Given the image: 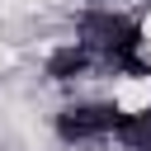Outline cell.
<instances>
[{
	"label": "cell",
	"mask_w": 151,
	"mask_h": 151,
	"mask_svg": "<svg viewBox=\"0 0 151 151\" xmlns=\"http://www.w3.org/2000/svg\"><path fill=\"white\" fill-rule=\"evenodd\" d=\"M118 118H123L118 99H71L52 113V132L61 146H99V142H113Z\"/></svg>",
	"instance_id": "1"
},
{
	"label": "cell",
	"mask_w": 151,
	"mask_h": 151,
	"mask_svg": "<svg viewBox=\"0 0 151 151\" xmlns=\"http://www.w3.org/2000/svg\"><path fill=\"white\" fill-rule=\"evenodd\" d=\"M99 71V61L71 38V42H61V47H52L47 52V61H42V76L52 80V85H76V80H90Z\"/></svg>",
	"instance_id": "2"
},
{
	"label": "cell",
	"mask_w": 151,
	"mask_h": 151,
	"mask_svg": "<svg viewBox=\"0 0 151 151\" xmlns=\"http://www.w3.org/2000/svg\"><path fill=\"white\" fill-rule=\"evenodd\" d=\"M113 142L123 151H151V104H142V109H127L123 104V118H118Z\"/></svg>",
	"instance_id": "3"
},
{
	"label": "cell",
	"mask_w": 151,
	"mask_h": 151,
	"mask_svg": "<svg viewBox=\"0 0 151 151\" xmlns=\"http://www.w3.org/2000/svg\"><path fill=\"white\" fill-rule=\"evenodd\" d=\"M94 5H113V0H94Z\"/></svg>",
	"instance_id": "4"
}]
</instances>
